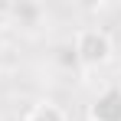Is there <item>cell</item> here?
I'll return each instance as SVG.
<instances>
[{
    "mask_svg": "<svg viewBox=\"0 0 121 121\" xmlns=\"http://www.w3.org/2000/svg\"><path fill=\"white\" fill-rule=\"evenodd\" d=\"M10 121H17V118H10Z\"/></svg>",
    "mask_w": 121,
    "mask_h": 121,
    "instance_id": "cell-4",
    "label": "cell"
},
{
    "mask_svg": "<svg viewBox=\"0 0 121 121\" xmlns=\"http://www.w3.org/2000/svg\"><path fill=\"white\" fill-rule=\"evenodd\" d=\"M20 121H69V115H65V108H62V105L43 98V101H36V105H33Z\"/></svg>",
    "mask_w": 121,
    "mask_h": 121,
    "instance_id": "cell-3",
    "label": "cell"
},
{
    "mask_svg": "<svg viewBox=\"0 0 121 121\" xmlns=\"http://www.w3.org/2000/svg\"><path fill=\"white\" fill-rule=\"evenodd\" d=\"M72 52H75L82 69H101L115 56V39L101 26H82L72 36Z\"/></svg>",
    "mask_w": 121,
    "mask_h": 121,
    "instance_id": "cell-1",
    "label": "cell"
},
{
    "mask_svg": "<svg viewBox=\"0 0 121 121\" xmlns=\"http://www.w3.org/2000/svg\"><path fill=\"white\" fill-rule=\"evenodd\" d=\"M88 121H121V88L111 85L88 105Z\"/></svg>",
    "mask_w": 121,
    "mask_h": 121,
    "instance_id": "cell-2",
    "label": "cell"
}]
</instances>
